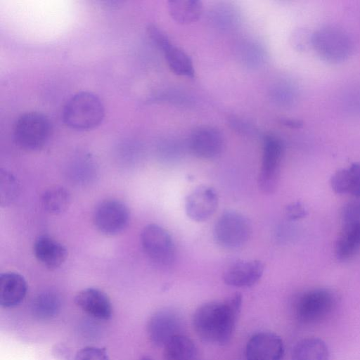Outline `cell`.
<instances>
[{
  "instance_id": "cell-1",
  "label": "cell",
  "mask_w": 360,
  "mask_h": 360,
  "mask_svg": "<svg viewBox=\"0 0 360 360\" xmlns=\"http://www.w3.org/2000/svg\"><path fill=\"white\" fill-rule=\"evenodd\" d=\"M242 296L235 293L224 301L200 305L194 312L192 323L204 342L223 345L231 339L240 311Z\"/></svg>"
},
{
  "instance_id": "cell-2",
  "label": "cell",
  "mask_w": 360,
  "mask_h": 360,
  "mask_svg": "<svg viewBox=\"0 0 360 360\" xmlns=\"http://www.w3.org/2000/svg\"><path fill=\"white\" fill-rule=\"evenodd\" d=\"M105 116L104 105L100 98L89 91L72 95L63 110V120L69 128L87 131L98 127Z\"/></svg>"
},
{
  "instance_id": "cell-3",
  "label": "cell",
  "mask_w": 360,
  "mask_h": 360,
  "mask_svg": "<svg viewBox=\"0 0 360 360\" xmlns=\"http://www.w3.org/2000/svg\"><path fill=\"white\" fill-rule=\"evenodd\" d=\"M337 305L335 295L326 288H315L302 293L297 300L295 313L304 324H317L328 319Z\"/></svg>"
},
{
  "instance_id": "cell-4",
  "label": "cell",
  "mask_w": 360,
  "mask_h": 360,
  "mask_svg": "<svg viewBox=\"0 0 360 360\" xmlns=\"http://www.w3.org/2000/svg\"><path fill=\"white\" fill-rule=\"evenodd\" d=\"M51 124L49 117L39 112L22 114L13 127V139L15 143L25 150L41 148L51 135Z\"/></svg>"
},
{
  "instance_id": "cell-5",
  "label": "cell",
  "mask_w": 360,
  "mask_h": 360,
  "mask_svg": "<svg viewBox=\"0 0 360 360\" xmlns=\"http://www.w3.org/2000/svg\"><path fill=\"white\" fill-rule=\"evenodd\" d=\"M250 235L248 220L234 210L224 212L214 227L216 242L223 248L236 249L246 243Z\"/></svg>"
},
{
  "instance_id": "cell-6",
  "label": "cell",
  "mask_w": 360,
  "mask_h": 360,
  "mask_svg": "<svg viewBox=\"0 0 360 360\" xmlns=\"http://www.w3.org/2000/svg\"><path fill=\"white\" fill-rule=\"evenodd\" d=\"M141 243L148 257L155 264L170 266L175 259V246L169 233L156 224L146 226L141 233Z\"/></svg>"
},
{
  "instance_id": "cell-7",
  "label": "cell",
  "mask_w": 360,
  "mask_h": 360,
  "mask_svg": "<svg viewBox=\"0 0 360 360\" xmlns=\"http://www.w3.org/2000/svg\"><path fill=\"white\" fill-rule=\"evenodd\" d=\"M129 211L122 202L110 199L101 202L96 207L93 221L102 233L114 236L121 233L128 225Z\"/></svg>"
},
{
  "instance_id": "cell-8",
  "label": "cell",
  "mask_w": 360,
  "mask_h": 360,
  "mask_svg": "<svg viewBox=\"0 0 360 360\" xmlns=\"http://www.w3.org/2000/svg\"><path fill=\"white\" fill-rule=\"evenodd\" d=\"M282 155L281 142L274 136H266L264 141L262 165L258 176L259 187L265 193H273L277 187Z\"/></svg>"
},
{
  "instance_id": "cell-9",
  "label": "cell",
  "mask_w": 360,
  "mask_h": 360,
  "mask_svg": "<svg viewBox=\"0 0 360 360\" xmlns=\"http://www.w3.org/2000/svg\"><path fill=\"white\" fill-rule=\"evenodd\" d=\"M182 328L181 315L174 309H165L150 316L147 324V333L153 345L164 347L172 338L181 334Z\"/></svg>"
},
{
  "instance_id": "cell-10",
  "label": "cell",
  "mask_w": 360,
  "mask_h": 360,
  "mask_svg": "<svg viewBox=\"0 0 360 360\" xmlns=\"http://www.w3.org/2000/svg\"><path fill=\"white\" fill-rule=\"evenodd\" d=\"M283 354L284 345L281 338L271 332L254 334L245 346L246 360H282Z\"/></svg>"
},
{
  "instance_id": "cell-11",
  "label": "cell",
  "mask_w": 360,
  "mask_h": 360,
  "mask_svg": "<svg viewBox=\"0 0 360 360\" xmlns=\"http://www.w3.org/2000/svg\"><path fill=\"white\" fill-rule=\"evenodd\" d=\"M218 205L215 190L208 186H199L192 191L185 200L187 216L193 221L202 222L210 219Z\"/></svg>"
},
{
  "instance_id": "cell-12",
  "label": "cell",
  "mask_w": 360,
  "mask_h": 360,
  "mask_svg": "<svg viewBox=\"0 0 360 360\" xmlns=\"http://www.w3.org/2000/svg\"><path fill=\"white\" fill-rule=\"evenodd\" d=\"M75 303L94 319L107 321L112 316V302L108 295L100 289L87 288L80 290L75 297Z\"/></svg>"
},
{
  "instance_id": "cell-13",
  "label": "cell",
  "mask_w": 360,
  "mask_h": 360,
  "mask_svg": "<svg viewBox=\"0 0 360 360\" xmlns=\"http://www.w3.org/2000/svg\"><path fill=\"white\" fill-rule=\"evenodd\" d=\"M264 269L263 263L259 260L238 262L225 271L224 281L233 287H251L260 280Z\"/></svg>"
},
{
  "instance_id": "cell-14",
  "label": "cell",
  "mask_w": 360,
  "mask_h": 360,
  "mask_svg": "<svg viewBox=\"0 0 360 360\" xmlns=\"http://www.w3.org/2000/svg\"><path fill=\"white\" fill-rule=\"evenodd\" d=\"M223 146L221 133L212 127H200L193 131L191 137V149L195 155L201 158L217 157L221 153Z\"/></svg>"
},
{
  "instance_id": "cell-15",
  "label": "cell",
  "mask_w": 360,
  "mask_h": 360,
  "mask_svg": "<svg viewBox=\"0 0 360 360\" xmlns=\"http://www.w3.org/2000/svg\"><path fill=\"white\" fill-rule=\"evenodd\" d=\"M37 259L49 269L60 267L66 260L68 250L60 242L49 236H40L33 246Z\"/></svg>"
},
{
  "instance_id": "cell-16",
  "label": "cell",
  "mask_w": 360,
  "mask_h": 360,
  "mask_svg": "<svg viewBox=\"0 0 360 360\" xmlns=\"http://www.w3.org/2000/svg\"><path fill=\"white\" fill-rule=\"evenodd\" d=\"M27 290L26 281L15 272H6L0 276V304L4 308L19 305L25 299Z\"/></svg>"
},
{
  "instance_id": "cell-17",
  "label": "cell",
  "mask_w": 360,
  "mask_h": 360,
  "mask_svg": "<svg viewBox=\"0 0 360 360\" xmlns=\"http://www.w3.org/2000/svg\"><path fill=\"white\" fill-rule=\"evenodd\" d=\"M330 184L337 194L360 198V162H353L349 167L336 171L331 176Z\"/></svg>"
},
{
  "instance_id": "cell-18",
  "label": "cell",
  "mask_w": 360,
  "mask_h": 360,
  "mask_svg": "<svg viewBox=\"0 0 360 360\" xmlns=\"http://www.w3.org/2000/svg\"><path fill=\"white\" fill-rule=\"evenodd\" d=\"M360 250V223L342 226L335 245V255L340 261L354 257Z\"/></svg>"
},
{
  "instance_id": "cell-19",
  "label": "cell",
  "mask_w": 360,
  "mask_h": 360,
  "mask_svg": "<svg viewBox=\"0 0 360 360\" xmlns=\"http://www.w3.org/2000/svg\"><path fill=\"white\" fill-rule=\"evenodd\" d=\"M61 304V299L58 293L52 290H45L33 299L31 304L32 313L37 319L51 320L60 312Z\"/></svg>"
},
{
  "instance_id": "cell-20",
  "label": "cell",
  "mask_w": 360,
  "mask_h": 360,
  "mask_svg": "<svg viewBox=\"0 0 360 360\" xmlns=\"http://www.w3.org/2000/svg\"><path fill=\"white\" fill-rule=\"evenodd\" d=\"M291 360H329L328 349L321 339L305 338L294 347Z\"/></svg>"
},
{
  "instance_id": "cell-21",
  "label": "cell",
  "mask_w": 360,
  "mask_h": 360,
  "mask_svg": "<svg viewBox=\"0 0 360 360\" xmlns=\"http://www.w3.org/2000/svg\"><path fill=\"white\" fill-rule=\"evenodd\" d=\"M163 347V360H193L195 354L193 342L183 334L172 338Z\"/></svg>"
},
{
  "instance_id": "cell-22",
  "label": "cell",
  "mask_w": 360,
  "mask_h": 360,
  "mask_svg": "<svg viewBox=\"0 0 360 360\" xmlns=\"http://www.w3.org/2000/svg\"><path fill=\"white\" fill-rule=\"evenodd\" d=\"M161 50L165 54L166 61L171 70L176 75L193 77L194 69L191 59L181 49L171 42Z\"/></svg>"
},
{
  "instance_id": "cell-23",
  "label": "cell",
  "mask_w": 360,
  "mask_h": 360,
  "mask_svg": "<svg viewBox=\"0 0 360 360\" xmlns=\"http://www.w3.org/2000/svg\"><path fill=\"white\" fill-rule=\"evenodd\" d=\"M171 16L178 22L190 23L195 21L201 15L202 6L195 0H177L169 2Z\"/></svg>"
},
{
  "instance_id": "cell-24",
  "label": "cell",
  "mask_w": 360,
  "mask_h": 360,
  "mask_svg": "<svg viewBox=\"0 0 360 360\" xmlns=\"http://www.w3.org/2000/svg\"><path fill=\"white\" fill-rule=\"evenodd\" d=\"M41 200L44 209L48 212L52 214H60L68 208L71 196L65 188L55 186L43 193Z\"/></svg>"
},
{
  "instance_id": "cell-25",
  "label": "cell",
  "mask_w": 360,
  "mask_h": 360,
  "mask_svg": "<svg viewBox=\"0 0 360 360\" xmlns=\"http://www.w3.org/2000/svg\"><path fill=\"white\" fill-rule=\"evenodd\" d=\"M20 185L15 176L3 169L0 172V203L2 207L11 205L18 198Z\"/></svg>"
},
{
  "instance_id": "cell-26",
  "label": "cell",
  "mask_w": 360,
  "mask_h": 360,
  "mask_svg": "<svg viewBox=\"0 0 360 360\" xmlns=\"http://www.w3.org/2000/svg\"><path fill=\"white\" fill-rule=\"evenodd\" d=\"M342 226L360 223V198L346 203L341 212Z\"/></svg>"
},
{
  "instance_id": "cell-27",
  "label": "cell",
  "mask_w": 360,
  "mask_h": 360,
  "mask_svg": "<svg viewBox=\"0 0 360 360\" xmlns=\"http://www.w3.org/2000/svg\"><path fill=\"white\" fill-rule=\"evenodd\" d=\"M74 360H109V356L104 348L86 346L77 352Z\"/></svg>"
},
{
  "instance_id": "cell-28",
  "label": "cell",
  "mask_w": 360,
  "mask_h": 360,
  "mask_svg": "<svg viewBox=\"0 0 360 360\" xmlns=\"http://www.w3.org/2000/svg\"><path fill=\"white\" fill-rule=\"evenodd\" d=\"M286 215L290 220H297L307 215L304 206L299 201L293 202L286 207Z\"/></svg>"
},
{
  "instance_id": "cell-29",
  "label": "cell",
  "mask_w": 360,
  "mask_h": 360,
  "mask_svg": "<svg viewBox=\"0 0 360 360\" xmlns=\"http://www.w3.org/2000/svg\"><path fill=\"white\" fill-rule=\"evenodd\" d=\"M53 354L60 360H68L70 358L69 349L63 345H56Z\"/></svg>"
},
{
  "instance_id": "cell-30",
  "label": "cell",
  "mask_w": 360,
  "mask_h": 360,
  "mask_svg": "<svg viewBox=\"0 0 360 360\" xmlns=\"http://www.w3.org/2000/svg\"><path fill=\"white\" fill-rule=\"evenodd\" d=\"M282 124L291 128H300L303 123L300 120L294 119H283L281 120Z\"/></svg>"
},
{
  "instance_id": "cell-31",
  "label": "cell",
  "mask_w": 360,
  "mask_h": 360,
  "mask_svg": "<svg viewBox=\"0 0 360 360\" xmlns=\"http://www.w3.org/2000/svg\"><path fill=\"white\" fill-rule=\"evenodd\" d=\"M141 360H153V359L148 356H143Z\"/></svg>"
}]
</instances>
